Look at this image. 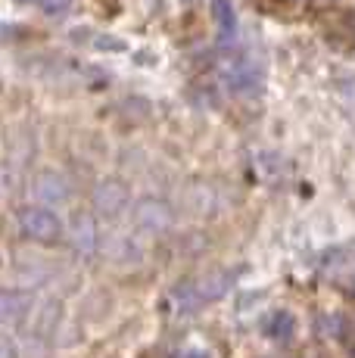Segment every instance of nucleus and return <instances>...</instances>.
<instances>
[{
  "mask_svg": "<svg viewBox=\"0 0 355 358\" xmlns=\"http://www.w3.org/2000/svg\"><path fill=\"white\" fill-rule=\"evenodd\" d=\"M290 330H293V318H290V315H275V321L268 324L271 336H287Z\"/></svg>",
  "mask_w": 355,
  "mask_h": 358,
  "instance_id": "6e6552de",
  "label": "nucleus"
},
{
  "mask_svg": "<svg viewBox=\"0 0 355 358\" xmlns=\"http://www.w3.org/2000/svg\"><path fill=\"white\" fill-rule=\"evenodd\" d=\"M122 203H125V190L119 187V184H103L97 194V206L103 212H119Z\"/></svg>",
  "mask_w": 355,
  "mask_h": 358,
  "instance_id": "423d86ee",
  "label": "nucleus"
},
{
  "mask_svg": "<svg viewBox=\"0 0 355 358\" xmlns=\"http://www.w3.org/2000/svg\"><path fill=\"white\" fill-rule=\"evenodd\" d=\"M19 3H38V0H19Z\"/></svg>",
  "mask_w": 355,
  "mask_h": 358,
  "instance_id": "f8f14e48",
  "label": "nucleus"
},
{
  "mask_svg": "<svg viewBox=\"0 0 355 358\" xmlns=\"http://www.w3.org/2000/svg\"><path fill=\"white\" fill-rule=\"evenodd\" d=\"M69 240L75 250L81 252H91L97 246V228H94V218L91 215H75L69 224Z\"/></svg>",
  "mask_w": 355,
  "mask_h": 358,
  "instance_id": "20e7f679",
  "label": "nucleus"
},
{
  "mask_svg": "<svg viewBox=\"0 0 355 358\" xmlns=\"http://www.w3.org/2000/svg\"><path fill=\"white\" fill-rule=\"evenodd\" d=\"M352 358H355V352H352Z\"/></svg>",
  "mask_w": 355,
  "mask_h": 358,
  "instance_id": "ddd939ff",
  "label": "nucleus"
},
{
  "mask_svg": "<svg viewBox=\"0 0 355 358\" xmlns=\"http://www.w3.org/2000/svg\"><path fill=\"white\" fill-rule=\"evenodd\" d=\"M178 358H209V355L200 352V349H190V352H184V355H178Z\"/></svg>",
  "mask_w": 355,
  "mask_h": 358,
  "instance_id": "9d476101",
  "label": "nucleus"
},
{
  "mask_svg": "<svg viewBox=\"0 0 355 358\" xmlns=\"http://www.w3.org/2000/svg\"><path fill=\"white\" fill-rule=\"evenodd\" d=\"M222 81L240 97H252V94L262 87V69L252 57L243 53H231L222 59Z\"/></svg>",
  "mask_w": 355,
  "mask_h": 358,
  "instance_id": "f257e3e1",
  "label": "nucleus"
},
{
  "mask_svg": "<svg viewBox=\"0 0 355 358\" xmlns=\"http://www.w3.org/2000/svg\"><path fill=\"white\" fill-rule=\"evenodd\" d=\"M38 6L47 13V16H66V13L75 6V0H38Z\"/></svg>",
  "mask_w": 355,
  "mask_h": 358,
  "instance_id": "0eeeda50",
  "label": "nucleus"
},
{
  "mask_svg": "<svg viewBox=\"0 0 355 358\" xmlns=\"http://www.w3.org/2000/svg\"><path fill=\"white\" fill-rule=\"evenodd\" d=\"M19 34L16 25H6V22H0V44H6V41H13Z\"/></svg>",
  "mask_w": 355,
  "mask_h": 358,
  "instance_id": "1a4fd4ad",
  "label": "nucleus"
},
{
  "mask_svg": "<svg viewBox=\"0 0 355 358\" xmlns=\"http://www.w3.org/2000/svg\"><path fill=\"white\" fill-rule=\"evenodd\" d=\"M0 358H10V346H6L3 340H0Z\"/></svg>",
  "mask_w": 355,
  "mask_h": 358,
  "instance_id": "9b49d317",
  "label": "nucleus"
},
{
  "mask_svg": "<svg viewBox=\"0 0 355 358\" xmlns=\"http://www.w3.org/2000/svg\"><path fill=\"white\" fill-rule=\"evenodd\" d=\"M25 299L22 293H10V290H0V321H19L25 315Z\"/></svg>",
  "mask_w": 355,
  "mask_h": 358,
  "instance_id": "39448f33",
  "label": "nucleus"
},
{
  "mask_svg": "<svg viewBox=\"0 0 355 358\" xmlns=\"http://www.w3.org/2000/svg\"><path fill=\"white\" fill-rule=\"evenodd\" d=\"M19 228L35 243H57L59 234H63L59 218L50 209H44V206H25V209H19Z\"/></svg>",
  "mask_w": 355,
  "mask_h": 358,
  "instance_id": "f03ea898",
  "label": "nucleus"
},
{
  "mask_svg": "<svg viewBox=\"0 0 355 358\" xmlns=\"http://www.w3.org/2000/svg\"><path fill=\"white\" fill-rule=\"evenodd\" d=\"M212 3V16L218 25V41L222 44H231L237 38V10H234V0H209Z\"/></svg>",
  "mask_w": 355,
  "mask_h": 358,
  "instance_id": "7ed1b4c3",
  "label": "nucleus"
}]
</instances>
